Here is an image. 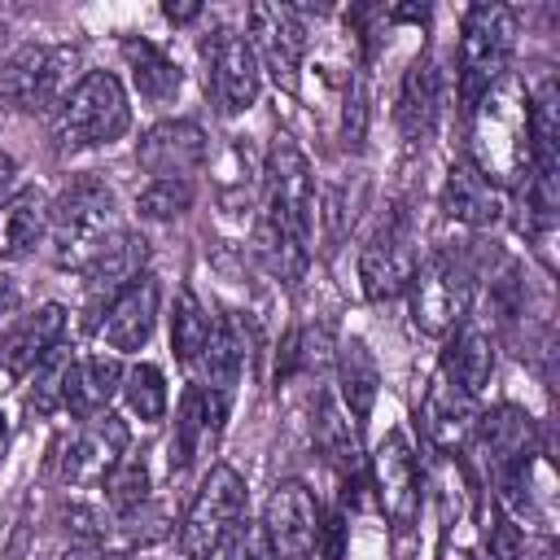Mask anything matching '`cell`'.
Wrapping results in <instances>:
<instances>
[{
	"label": "cell",
	"instance_id": "6da1fadb",
	"mask_svg": "<svg viewBox=\"0 0 560 560\" xmlns=\"http://www.w3.org/2000/svg\"><path fill=\"white\" fill-rule=\"evenodd\" d=\"M472 166L486 184H516L529 166V96L516 74H499L472 105Z\"/></svg>",
	"mask_w": 560,
	"mask_h": 560
},
{
	"label": "cell",
	"instance_id": "7a4b0ae2",
	"mask_svg": "<svg viewBox=\"0 0 560 560\" xmlns=\"http://www.w3.org/2000/svg\"><path fill=\"white\" fill-rule=\"evenodd\" d=\"M109 214L114 192L96 175H79L61 188V197L48 210V254L57 267H88L92 254L109 241Z\"/></svg>",
	"mask_w": 560,
	"mask_h": 560
},
{
	"label": "cell",
	"instance_id": "3957f363",
	"mask_svg": "<svg viewBox=\"0 0 560 560\" xmlns=\"http://www.w3.org/2000/svg\"><path fill=\"white\" fill-rule=\"evenodd\" d=\"M245 516V481L232 464H214L192 494L184 525H179V551L188 560H210L241 525Z\"/></svg>",
	"mask_w": 560,
	"mask_h": 560
},
{
	"label": "cell",
	"instance_id": "277c9868",
	"mask_svg": "<svg viewBox=\"0 0 560 560\" xmlns=\"http://www.w3.org/2000/svg\"><path fill=\"white\" fill-rule=\"evenodd\" d=\"M131 122V109H127V92L114 74L105 70H92L83 74L70 96L61 101V114H57V136L61 144L70 149H88V144H109L127 131Z\"/></svg>",
	"mask_w": 560,
	"mask_h": 560
},
{
	"label": "cell",
	"instance_id": "5b68a950",
	"mask_svg": "<svg viewBox=\"0 0 560 560\" xmlns=\"http://www.w3.org/2000/svg\"><path fill=\"white\" fill-rule=\"evenodd\" d=\"M516 39V13L508 4H472L459 35V101L472 109L477 96L508 74V52Z\"/></svg>",
	"mask_w": 560,
	"mask_h": 560
},
{
	"label": "cell",
	"instance_id": "8992f818",
	"mask_svg": "<svg viewBox=\"0 0 560 560\" xmlns=\"http://www.w3.org/2000/svg\"><path fill=\"white\" fill-rule=\"evenodd\" d=\"M472 302V271L459 254L438 249L424 267H416L411 276V319L420 332L442 337L455 324H464Z\"/></svg>",
	"mask_w": 560,
	"mask_h": 560
},
{
	"label": "cell",
	"instance_id": "52a82bcc",
	"mask_svg": "<svg viewBox=\"0 0 560 560\" xmlns=\"http://www.w3.org/2000/svg\"><path fill=\"white\" fill-rule=\"evenodd\" d=\"M262 219L276 223L280 232L298 236L302 245H311V228H315V179H311V166H306L302 149L289 136H276V144L267 153V201H262Z\"/></svg>",
	"mask_w": 560,
	"mask_h": 560
},
{
	"label": "cell",
	"instance_id": "ba28073f",
	"mask_svg": "<svg viewBox=\"0 0 560 560\" xmlns=\"http://www.w3.org/2000/svg\"><path fill=\"white\" fill-rule=\"evenodd\" d=\"M249 48L258 57V70H267L276 79V88L298 92V70H302V48H306L298 9L258 0L249 9Z\"/></svg>",
	"mask_w": 560,
	"mask_h": 560
},
{
	"label": "cell",
	"instance_id": "9c48e42d",
	"mask_svg": "<svg viewBox=\"0 0 560 560\" xmlns=\"http://www.w3.org/2000/svg\"><path fill=\"white\" fill-rule=\"evenodd\" d=\"M411 276H416V236H411L407 219L394 214L363 245V254H359V280H363V293L372 302H385V298L407 293L411 289Z\"/></svg>",
	"mask_w": 560,
	"mask_h": 560
},
{
	"label": "cell",
	"instance_id": "30bf717a",
	"mask_svg": "<svg viewBox=\"0 0 560 560\" xmlns=\"http://www.w3.org/2000/svg\"><path fill=\"white\" fill-rule=\"evenodd\" d=\"M206 66H210V88H214V101L223 114H241L258 101L262 70H258V57L245 35H236L228 26L214 31L206 44Z\"/></svg>",
	"mask_w": 560,
	"mask_h": 560
},
{
	"label": "cell",
	"instance_id": "8fae6325",
	"mask_svg": "<svg viewBox=\"0 0 560 560\" xmlns=\"http://www.w3.org/2000/svg\"><path fill=\"white\" fill-rule=\"evenodd\" d=\"M319 503L315 494L302 486V481H280L267 499V512H262V529L276 547V556L284 560H306L319 542Z\"/></svg>",
	"mask_w": 560,
	"mask_h": 560
},
{
	"label": "cell",
	"instance_id": "7c38bea8",
	"mask_svg": "<svg viewBox=\"0 0 560 560\" xmlns=\"http://www.w3.org/2000/svg\"><path fill=\"white\" fill-rule=\"evenodd\" d=\"M372 472H376V499H381L385 516L394 521L398 534H407L416 525V508H420V477H416V455L398 429L381 438V446L372 455Z\"/></svg>",
	"mask_w": 560,
	"mask_h": 560
},
{
	"label": "cell",
	"instance_id": "4fadbf2b",
	"mask_svg": "<svg viewBox=\"0 0 560 560\" xmlns=\"http://www.w3.org/2000/svg\"><path fill=\"white\" fill-rule=\"evenodd\" d=\"M70 61H74V52H66V48H44V44L22 48L0 66V96L18 109H44L57 96Z\"/></svg>",
	"mask_w": 560,
	"mask_h": 560
},
{
	"label": "cell",
	"instance_id": "5bb4252c",
	"mask_svg": "<svg viewBox=\"0 0 560 560\" xmlns=\"http://www.w3.org/2000/svg\"><path fill=\"white\" fill-rule=\"evenodd\" d=\"M499 499L512 521L534 525L542 534L556 529V477L542 455H521L512 468L499 472Z\"/></svg>",
	"mask_w": 560,
	"mask_h": 560
},
{
	"label": "cell",
	"instance_id": "9a60e30c",
	"mask_svg": "<svg viewBox=\"0 0 560 560\" xmlns=\"http://www.w3.org/2000/svg\"><path fill=\"white\" fill-rule=\"evenodd\" d=\"M136 162L153 179H184L206 162V131L197 122H158L136 144Z\"/></svg>",
	"mask_w": 560,
	"mask_h": 560
},
{
	"label": "cell",
	"instance_id": "2e32d148",
	"mask_svg": "<svg viewBox=\"0 0 560 560\" xmlns=\"http://www.w3.org/2000/svg\"><path fill=\"white\" fill-rule=\"evenodd\" d=\"M66 332V306L57 302H44L39 311L22 315L4 337H0V363L9 376H22V372H35L39 359H48L57 350V337Z\"/></svg>",
	"mask_w": 560,
	"mask_h": 560
},
{
	"label": "cell",
	"instance_id": "e0dca14e",
	"mask_svg": "<svg viewBox=\"0 0 560 560\" xmlns=\"http://www.w3.org/2000/svg\"><path fill=\"white\" fill-rule=\"evenodd\" d=\"M153 319H158V280L140 276L122 293H114V302L105 311V324H101V337L114 350H140L153 332Z\"/></svg>",
	"mask_w": 560,
	"mask_h": 560
},
{
	"label": "cell",
	"instance_id": "ac0fdd59",
	"mask_svg": "<svg viewBox=\"0 0 560 560\" xmlns=\"http://www.w3.org/2000/svg\"><path fill=\"white\" fill-rule=\"evenodd\" d=\"M529 438H534V424L521 407H494L481 420H472V455L494 477L512 468L521 455H529Z\"/></svg>",
	"mask_w": 560,
	"mask_h": 560
},
{
	"label": "cell",
	"instance_id": "d6986e66",
	"mask_svg": "<svg viewBox=\"0 0 560 560\" xmlns=\"http://www.w3.org/2000/svg\"><path fill=\"white\" fill-rule=\"evenodd\" d=\"M228 420V394L210 389V385H192L184 389V402H179V420H175V442H171V468H184L201 438H214Z\"/></svg>",
	"mask_w": 560,
	"mask_h": 560
},
{
	"label": "cell",
	"instance_id": "ffe728a7",
	"mask_svg": "<svg viewBox=\"0 0 560 560\" xmlns=\"http://www.w3.org/2000/svg\"><path fill=\"white\" fill-rule=\"evenodd\" d=\"M127 446V424L109 411L92 416L88 429L79 433V442L66 455V481H83V477H105L114 468V459Z\"/></svg>",
	"mask_w": 560,
	"mask_h": 560
},
{
	"label": "cell",
	"instance_id": "44dd1931",
	"mask_svg": "<svg viewBox=\"0 0 560 560\" xmlns=\"http://www.w3.org/2000/svg\"><path fill=\"white\" fill-rule=\"evenodd\" d=\"M122 389V368L118 359H105V354H92V359H74L70 363V376H66V407L79 416V420H92L109 407V398Z\"/></svg>",
	"mask_w": 560,
	"mask_h": 560
},
{
	"label": "cell",
	"instance_id": "7402d4cb",
	"mask_svg": "<svg viewBox=\"0 0 560 560\" xmlns=\"http://www.w3.org/2000/svg\"><path fill=\"white\" fill-rule=\"evenodd\" d=\"M149 262V245H144V236H136V232H114L96 254H92V262L83 267V276H88V289L92 293H122L131 280H140V267Z\"/></svg>",
	"mask_w": 560,
	"mask_h": 560
},
{
	"label": "cell",
	"instance_id": "603a6c76",
	"mask_svg": "<svg viewBox=\"0 0 560 560\" xmlns=\"http://www.w3.org/2000/svg\"><path fill=\"white\" fill-rule=\"evenodd\" d=\"M446 214L468 223V228H490L503 214L499 188L481 179V171L472 162H455L446 171Z\"/></svg>",
	"mask_w": 560,
	"mask_h": 560
},
{
	"label": "cell",
	"instance_id": "cb8c5ba5",
	"mask_svg": "<svg viewBox=\"0 0 560 560\" xmlns=\"http://www.w3.org/2000/svg\"><path fill=\"white\" fill-rule=\"evenodd\" d=\"M442 376H446L455 389H464L468 398L481 394V389L490 385V376H494V341H490L481 328L464 324V328L455 332L446 359H442Z\"/></svg>",
	"mask_w": 560,
	"mask_h": 560
},
{
	"label": "cell",
	"instance_id": "d4e9b609",
	"mask_svg": "<svg viewBox=\"0 0 560 560\" xmlns=\"http://www.w3.org/2000/svg\"><path fill=\"white\" fill-rule=\"evenodd\" d=\"M48 223V206L39 188H18L0 201V258H26Z\"/></svg>",
	"mask_w": 560,
	"mask_h": 560
},
{
	"label": "cell",
	"instance_id": "484cf974",
	"mask_svg": "<svg viewBox=\"0 0 560 560\" xmlns=\"http://www.w3.org/2000/svg\"><path fill=\"white\" fill-rule=\"evenodd\" d=\"M337 381H341V402H346V416L354 420V429L372 416V402H376V385H381V372H376V359L372 350L350 337L337 354Z\"/></svg>",
	"mask_w": 560,
	"mask_h": 560
},
{
	"label": "cell",
	"instance_id": "4316f807",
	"mask_svg": "<svg viewBox=\"0 0 560 560\" xmlns=\"http://www.w3.org/2000/svg\"><path fill=\"white\" fill-rule=\"evenodd\" d=\"M438 118V70L429 57H416L398 88V127L407 140H424Z\"/></svg>",
	"mask_w": 560,
	"mask_h": 560
},
{
	"label": "cell",
	"instance_id": "83f0119b",
	"mask_svg": "<svg viewBox=\"0 0 560 560\" xmlns=\"http://www.w3.org/2000/svg\"><path fill=\"white\" fill-rule=\"evenodd\" d=\"M122 57L131 61V79H136V88H140L144 101L166 105V101L179 96L184 70H179L162 48H153L149 39H127V44H122Z\"/></svg>",
	"mask_w": 560,
	"mask_h": 560
},
{
	"label": "cell",
	"instance_id": "f1b7e54d",
	"mask_svg": "<svg viewBox=\"0 0 560 560\" xmlns=\"http://www.w3.org/2000/svg\"><path fill=\"white\" fill-rule=\"evenodd\" d=\"M424 429L433 442L451 446L464 429H472V398L464 389H455L446 376H438L429 398H424Z\"/></svg>",
	"mask_w": 560,
	"mask_h": 560
},
{
	"label": "cell",
	"instance_id": "f546056e",
	"mask_svg": "<svg viewBox=\"0 0 560 560\" xmlns=\"http://www.w3.org/2000/svg\"><path fill=\"white\" fill-rule=\"evenodd\" d=\"M201 359H206V385L232 398V385L241 381V368H245V350H241V337L228 319L210 324V341H206Z\"/></svg>",
	"mask_w": 560,
	"mask_h": 560
},
{
	"label": "cell",
	"instance_id": "4dcf8cb0",
	"mask_svg": "<svg viewBox=\"0 0 560 560\" xmlns=\"http://www.w3.org/2000/svg\"><path fill=\"white\" fill-rule=\"evenodd\" d=\"M315 442H319V451H324L337 468H346V472L359 468V429H354V420H350L332 398H319Z\"/></svg>",
	"mask_w": 560,
	"mask_h": 560
},
{
	"label": "cell",
	"instance_id": "1f68e13d",
	"mask_svg": "<svg viewBox=\"0 0 560 560\" xmlns=\"http://www.w3.org/2000/svg\"><path fill=\"white\" fill-rule=\"evenodd\" d=\"M206 341H210V315H206V306L197 302L192 289H179L175 315H171V350H175V359L179 363H197Z\"/></svg>",
	"mask_w": 560,
	"mask_h": 560
},
{
	"label": "cell",
	"instance_id": "d6a6232c",
	"mask_svg": "<svg viewBox=\"0 0 560 560\" xmlns=\"http://www.w3.org/2000/svg\"><path fill=\"white\" fill-rule=\"evenodd\" d=\"M101 481H105V503H109L118 516L136 512V508L144 503V494H149V468H144L140 455H118L114 468H109Z\"/></svg>",
	"mask_w": 560,
	"mask_h": 560
},
{
	"label": "cell",
	"instance_id": "836d02e7",
	"mask_svg": "<svg viewBox=\"0 0 560 560\" xmlns=\"http://www.w3.org/2000/svg\"><path fill=\"white\" fill-rule=\"evenodd\" d=\"M122 394H127V407L140 416V420H162L166 416V381L153 363H136L127 376H122Z\"/></svg>",
	"mask_w": 560,
	"mask_h": 560
},
{
	"label": "cell",
	"instance_id": "e575fe53",
	"mask_svg": "<svg viewBox=\"0 0 560 560\" xmlns=\"http://www.w3.org/2000/svg\"><path fill=\"white\" fill-rule=\"evenodd\" d=\"M70 363H74V359H70L66 350H61V354L39 359V368H35V385H31V394H26V407H31L35 416H48V411H57V407H61Z\"/></svg>",
	"mask_w": 560,
	"mask_h": 560
},
{
	"label": "cell",
	"instance_id": "d590c367",
	"mask_svg": "<svg viewBox=\"0 0 560 560\" xmlns=\"http://www.w3.org/2000/svg\"><path fill=\"white\" fill-rule=\"evenodd\" d=\"M192 206V184L188 179H153L140 197H136V210L144 219H175Z\"/></svg>",
	"mask_w": 560,
	"mask_h": 560
},
{
	"label": "cell",
	"instance_id": "8d00e7d4",
	"mask_svg": "<svg viewBox=\"0 0 560 560\" xmlns=\"http://www.w3.org/2000/svg\"><path fill=\"white\" fill-rule=\"evenodd\" d=\"M228 560H276V547H271V538H267L262 525L245 521V525H236V534L228 538Z\"/></svg>",
	"mask_w": 560,
	"mask_h": 560
},
{
	"label": "cell",
	"instance_id": "74e56055",
	"mask_svg": "<svg viewBox=\"0 0 560 560\" xmlns=\"http://www.w3.org/2000/svg\"><path fill=\"white\" fill-rule=\"evenodd\" d=\"M363 88L359 79H350V96H346V140L350 144H363Z\"/></svg>",
	"mask_w": 560,
	"mask_h": 560
},
{
	"label": "cell",
	"instance_id": "f35d334b",
	"mask_svg": "<svg viewBox=\"0 0 560 560\" xmlns=\"http://www.w3.org/2000/svg\"><path fill=\"white\" fill-rule=\"evenodd\" d=\"M341 538H346L341 521H324V525H319V542H315V547H324V560H346Z\"/></svg>",
	"mask_w": 560,
	"mask_h": 560
},
{
	"label": "cell",
	"instance_id": "ab89813d",
	"mask_svg": "<svg viewBox=\"0 0 560 560\" xmlns=\"http://www.w3.org/2000/svg\"><path fill=\"white\" fill-rule=\"evenodd\" d=\"M13 311H18V289H13L9 276H0V324H4Z\"/></svg>",
	"mask_w": 560,
	"mask_h": 560
},
{
	"label": "cell",
	"instance_id": "60d3db41",
	"mask_svg": "<svg viewBox=\"0 0 560 560\" xmlns=\"http://www.w3.org/2000/svg\"><path fill=\"white\" fill-rule=\"evenodd\" d=\"M162 13H166V18H171V22H192V18H197V13H201V4H166V9H162Z\"/></svg>",
	"mask_w": 560,
	"mask_h": 560
},
{
	"label": "cell",
	"instance_id": "b9f144b4",
	"mask_svg": "<svg viewBox=\"0 0 560 560\" xmlns=\"http://www.w3.org/2000/svg\"><path fill=\"white\" fill-rule=\"evenodd\" d=\"M9 179H13V158H9V153H0V192L9 188Z\"/></svg>",
	"mask_w": 560,
	"mask_h": 560
},
{
	"label": "cell",
	"instance_id": "7bdbcfd3",
	"mask_svg": "<svg viewBox=\"0 0 560 560\" xmlns=\"http://www.w3.org/2000/svg\"><path fill=\"white\" fill-rule=\"evenodd\" d=\"M4 438H9V424H4V416H0V446H4Z\"/></svg>",
	"mask_w": 560,
	"mask_h": 560
}]
</instances>
